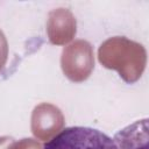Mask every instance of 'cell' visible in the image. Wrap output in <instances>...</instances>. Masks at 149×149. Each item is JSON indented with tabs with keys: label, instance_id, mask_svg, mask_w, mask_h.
I'll list each match as a JSON object with an SVG mask.
<instances>
[{
	"label": "cell",
	"instance_id": "obj_3",
	"mask_svg": "<svg viewBox=\"0 0 149 149\" xmlns=\"http://www.w3.org/2000/svg\"><path fill=\"white\" fill-rule=\"evenodd\" d=\"M7 55H8V48H7V42L5 38V35L0 30V71L3 68L6 61H7Z\"/></svg>",
	"mask_w": 149,
	"mask_h": 149
},
{
	"label": "cell",
	"instance_id": "obj_1",
	"mask_svg": "<svg viewBox=\"0 0 149 149\" xmlns=\"http://www.w3.org/2000/svg\"><path fill=\"white\" fill-rule=\"evenodd\" d=\"M43 149H118L114 140L99 129L66 127L48 142Z\"/></svg>",
	"mask_w": 149,
	"mask_h": 149
},
{
	"label": "cell",
	"instance_id": "obj_2",
	"mask_svg": "<svg viewBox=\"0 0 149 149\" xmlns=\"http://www.w3.org/2000/svg\"><path fill=\"white\" fill-rule=\"evenodd\" d=\"M118 149H148V119L137 120L114 135Z\"/></svg>",
	"mask_w": 149,
	"mask_h": 149
}]
</instances>
